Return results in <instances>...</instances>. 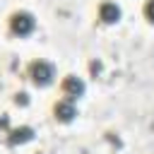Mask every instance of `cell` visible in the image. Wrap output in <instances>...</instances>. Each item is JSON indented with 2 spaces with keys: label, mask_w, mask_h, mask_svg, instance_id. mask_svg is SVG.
<instances>
[{
  "label": "cell",
  "mask_w": 154,
  "mask_h": 154,
  "mask_svg": "<svg viewBox=\"0 0 154 154\" xmlns=\"http://www.w3.org/2000/svg\"><path fill=\"white\" fill-rule=\"evenodd\" d=\"M29 77H31V82L36 87H48L53 82V77H55V67L48 60H34L29 65Z\"/></svg>",
  "instance_id": "6da1fadb"
},
{
  "label": "cell",
  "mask_w": 154,
  "mask_h": 154,
  "mask_svg": "<svg viewBox=\"0 0 154 154\" xmlns=\"http://www.w3.org/2000/svg\"><path fill=\"white\" fill-rule=\"evenodd\" d=\"M34 26H36V19L31 12H14L10 17V29L17 36H29L34 31Z\"/></svg>",
  "instance_id": "7a4b0ae2"
},
{
  "label": "cell",
  "mask_w": 154,
  "mask_h": 154,
  "mask_svg": "<svg viewBox=\"0 0 154 154\" xmlns=\"http://www.w3.org/2000/svg\"><path fill=\"white\" fill-rule=\"evenodd\" d=\"M63 94H65V99H70V101L79 99V96L84 94V82H82V77H75V75L65 77V79H63Z\"/></svg>",
  "instance_id": "3957f363"
},
{
  "label": "cell",
  "mask_w": 154,
  "mask_h": 154,
  "mask_svg": "<svg viewBox=\"0 0 154 154\" xmlns=\"http://www.w3.org/2000/svg\"><path fill=\"white\" fill-rule=\"evenodd\" d=\"M53 113H55V118H58V120H63V123H70V120L77 116L75 101H70V99H63V101H58V103H55V108H53Z\"/></svg>",
  "instance_id": "277c9868"
},
{
  "label": "cell",
  "mask_w": 154,
  "mask_h": 154,
  "mask_svg": "<svg viewBox=\"0 0 154 154\" xmlns=\"http://www.w3.org/2000/svg\"><path fill=\"white\" fill-rule=\"evenodd\" d=\"M99 17H101V22H106V24H116V22L120 19V7H118L116 2H103V5L99 7Z\"/></svg>",
  "instance_id": "5b68a950"
},
{
  "label": "cell",
  "mask_w": 154,
  "mask_h": 154,
  "mask_svg": "<svg viewBox=\"0 0 154 154\" xmlns=\"http://www.w3.org/2000/svg\"><path fill=\"white\" fill-rule=\"evenodd\" d=\"M10 137V144H24V142H29L31 137H34V130L29 128V125H22V128H12L10 132H7Z\"/></svg>",
  "instance_id": "8992f818"
},
{
  "label": "cell",
  "mask_w": 154,
  "mask_h": 154,
  "mask_svg": "<svg viewBox=\"0 0 154 154\" xmlns=\"http://www.w3.org/2000/svg\"><path fill=\"white\" fill-rule=\"evenodd\" d=\"M144 17L154 24V0H147V2H144Z\"/></svg>",
  "instance_id": "52a82bcc"
},
{
  "label": "cell",
  "mask_w": 154,
  "mask_h": 154,
  "mask_svg": "<svg viewBox=\"0 0 154 154\" xmlns=\"http://www.w3.org/2000/svg\"><path fill=\"white\" fill-rule=\"evenodd\" d=\"M14 101H17V103H26L29 99H26V94H17V96H14Z\"/></svg>",
  "instance_id": "ba28073f"
}]
</instances>
